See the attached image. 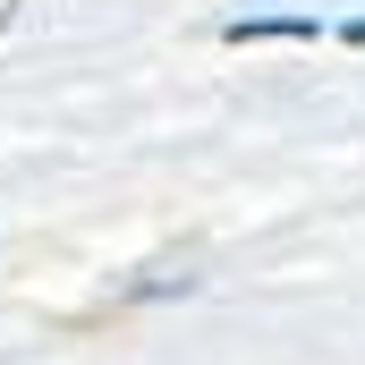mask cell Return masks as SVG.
Here are the masks:
<instances>
[{
    "instance_id": "2",
    "label": "cell",
    "mask_w": 365,
    "mask_h": 365,
    "mask_svg": "<svg viewBox=\"0 0 365 365\" xmlns=\"http://www.w3.org/2000/svg\"><path fill=\"white\" fill-rule=\"evenodd\" d=\"M340 43H357V51H365V17H349V26H340Z\"/></svg>"
},
{
    "instance_id": "1",
    "label": "cell",
    "mask_w": 365,
    "mask_h": 365,
    "mask_svg": "<svg viewBox=\"0 0 365 365\" xmlns=\"http://www.w3.org/2000/svg\"><path fill=\"white\" fill-rule=\"evenodd\" d=\"M221 34H230V43H314L323 26H314V17H230Z\"/></svg>"
}]
</instances>
